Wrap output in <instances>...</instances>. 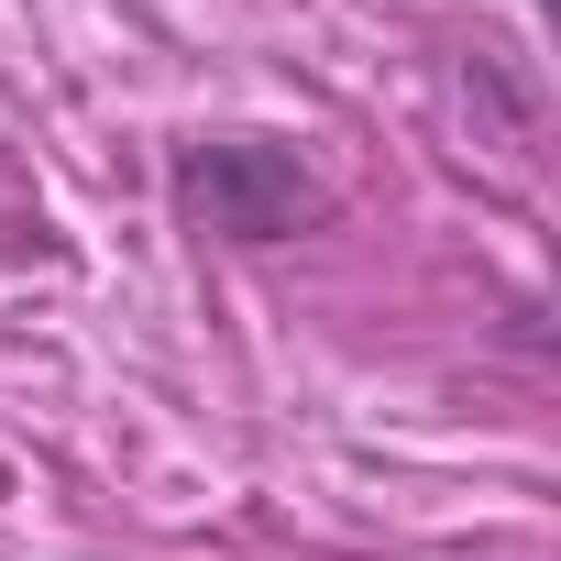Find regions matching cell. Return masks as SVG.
<instances>
[{
	"label": "cell",
	"instance_id": "1",
	"mask_svg": "<svg viewBox=\"0 0 561 561\" xmlns=\"http://www.w3.org/2000/svg\"><path fill=\"white\" fill-rule=\"evenodd\" d=\"M165 198L187 231L231 242V253H275V242H309L342 198L331 176L287 144V133H176L165 144Z\"/></svg>",
	"mask_w": 561,
	"mask_h": 561
}]
</instances>
